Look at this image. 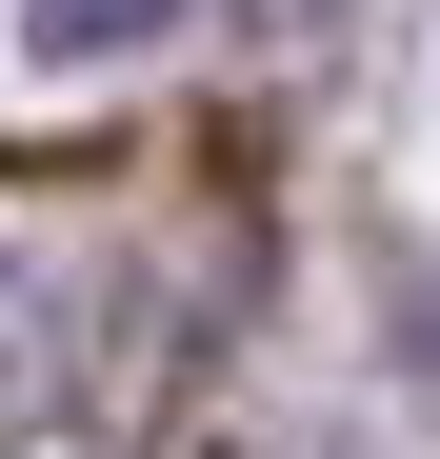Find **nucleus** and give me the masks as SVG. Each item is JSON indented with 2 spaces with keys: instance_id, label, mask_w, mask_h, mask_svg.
<instances>
[{
  "instance_id": "f257e3e1",
  "label": "nucleus",
  "mask_w": 440,
  "mask_h": 459,
  "mask_svg": "<svg viewBox=\"0 0 440 459\" xmlns=\"http://www.w3.org/2000/svg\"><path fill=\"white\" fill-rule=\"evenodd\" d=\"M161 21H180V0H21V40H40V60H140Z\"/></svg>"
},
{
  "instance_id": "f03ea898",
  "label": "nucleus",
  "mask_w": 440,
  "mask_h": 459,
  "mask_svg": "<svg viewBox=\"0 0 440 459\" xmlns=\"http://www.w3.org/2000/svg\"><path fill=\"white\" fill-rule=\"evenodd\" d=\"M400 359H440V280H420V299H400Z\"/></svg>"
}]
</instances>
